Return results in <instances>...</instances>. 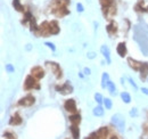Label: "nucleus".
Instances as JSON below:
<instances>
[{
    "label": "nucleus",
    "mask_w": 148,
    "mask_h": 139,
    "mask_svg": "<svg viewBox=\"0 0 148 139\" xmlns=\"http://www.w3.org/2000/svg\"><path fill=\"white\" fill-rule=\"evenodd\" d=\"M112 123L115 124L121 131L124 130V127H125V121L123 119V116L121 114H115L112 116Z\"/></svg>",
    "instance_id": "f03ea898"
},
{
    "label": "nucleus",
    "mask_w": 148,
    "mask_h": 139,
    "mask_svg": "<svg viewBox=\"0 0 148 139\" xmlns=\"http://www.w3.org/2000/svg\"><path fill=\"white\" fill-rule=\"evenodd\" d=\"M45 45H46L47 47H49L53 51H55V50H56V47H55V45H54V43H51V42H46Z\"/></svg>",
    "instance_id": "cd10ccee"
},
{
    "label": "nucleus",
    "mask_w": 148,
    "mask_h": 139,
    "mask_svg": "<svg viewBox=\"0 0 148 139\" xmlns=\"http://www.w3.org/2000/svg\"><path fill=\"white\" fill-rule=\"evenodd\" d=\"M107 31L109 33H115L116 32V24L114 22H112L109 25H107Z\"/></svg>",
    "instance_id": "4be33fe9"
},
{
    "label": "nucleus",
    "mask_w": 148,
    "mask_h": 139,
    "mask_svg": "<svg viewBox=\"0 0 148 139\" xmlns=\"http://www.w3.org/2000/svg\"><path fill=\"white\" fill-rule=\"evenodd\" d=\"M70 129H71L73 139H80V129L78 128L76 124H72V126L70 127Z\"/></svg>",
    "instance_id": "f8f14e48"
},
{
    "label": "nucleus",
    "mask_w": 148,
    "mask_h": 139,
    "mask_svg": "<svg viewBox=\"0 0 148 139\" xmlns=\"http://www.w3.org/2000/svg\"><path fill=\"white\" fill-rule=\"evenodd\" d=\"M56 89L58 90L61 95H68V94L73 92V87H72L68 82H66V83L63 84L61 87H56Z\"/></svg>",
    "instance_id": "39448f33"
},
{
    "label": "nucleus",
    "mask_w": 148,
    "mask_h": 139,
    "mask_svg": "<svg viewBox=\"0 0 148 139\" xmlns=\"http://www.w3.org/2000/svg\"><path fill=\"white\" fill-rule=\"evenodd\" d=\"M109 81V76L107 73H104L103 76H101V87L103 88H106L107 87V82Z\"/></svg>",
    "instance_id": "6ab92c4d"
},
{
    "label": "nucleus",
    "mask_w": 148,
    "mask_h": 139,
    "mask_svg": "<svg viewBox=\"0 0 148 139\" xmlns=\"http://www.w3.org/2000/svg\"><path fill=\"white\" fill-rule=\"evenodd\" d=\"M46 64H47V66L49 69L55 73V75H56L57 79H59L61 76V70H60V67H59V65L57 63H55V62H47Z\"/></svg>",
    "instance_id": "7ed1b4c3"
},
{
    "label": "nucleus",
    "mask_w": 148,
    "mask_h": 139,
    "mask_svg": "<svg viewBox=\"0 0 148 139\" xmlns=\"http://www.w3.org/2000/svg\"><path fill=\"white\" fill-rule=\"evenodd\" d=\"M147 9H148V8H147Z\"/></svg>",
    "instance_id": "e433bc0d"
},
{
    "label": "nucleus",
    "mask_w": 148,
    "mask_h": 139,
    "mask_svg": "<svg viewBox=\"0 0 148 139\" xmlns=\"http://www.w3.org/2000/svg\"><path fill=\"white\" fill-rule=\"evenodd\" d=\"M128 63H129L130 67L133 69L134 71H139L143 66V63H140V62H138V61H136L133 58H128Z\"/></svg>",
    "instance_id": "1a4fd4ad"
},
{
    "label": "nucleus",
    "mask_w": 148,
    "mask_h": 139,
    "mask_svg": "<svg viewBox=\"0 0 148 139\" xmlns=\"http://www.w3.org/2000/svg\"><path fill=\"white\" fill-rule=\"evenodd\" d=\"M116 50H118V54L121 57H124V56L126 55V47H125V43H124V42L118 43Z\"/></svg>",
    "instance_id": "4468645a"
},
{
    "label": "nucleus",
    "mask_w": 148,
    "mask_h": 139,
    "mask_svg": "<svg viewBox=\"0 0 148 139\" xmlns=\"http://www.w3.org/2000/svg\"><path fill=\"white\" fill-rule=\"evenodd\" d=\"M148 75V63H143V66L140 69V79L145 80Z\"/></svg>",
    "instance_id": "dca6fc26"
},
{
    "label": "nucleus",
    "mask_w": 148,
    "mask_h": 139,
    "mask_svg": "<svg viewBox=\"0 0 148 139\" xmlns=\"http://www.w3.org/2000/svg\"><path fill=\"white\" fill-rule=\"evenodd\" d=\"M49 29H50V34H58L59 33V26L57 21H51L49 23Z\"/></svg>",
    "instance_id": "9b49d317"
},
{
    "label": "nucleus",
    "mask_w": 148,
    "mask_h": 139,
    "mask_svg": "<svg viewBox=\"0 0 148 139\" xmlns=\"http://www.w3.org/2000/svg\"><path fill=\"white\" fill-rule=\"evenodd\" d=\"M39 30H40V33L41 35H48L50 34V29H49V23L48 22H43L40 26H39Z\"/></svg>",
    "instance_id": "9d476101"
},
{
    "label": "nucleus",
    "mask_w": 148,
    "mask_h": 139,
    "mask_svg": "<svg viewBox=\"0 0 148 139\" xmlns=\"http://www.w3.org/2000/svg\"><path fill=\"white\" fill-rule=\"evenodd\" d=\"M95 99H96V102H97L98 104H101V103L104 102V98H103V96H101L100 94H96V95H95Z\"/></svg>",
    "instance_id": "393cba45"
},
{
    "label": "nucleus",
    "mask_w": 148,
    "mask_h": 139,
    "mask_svg": "<svg viewBox=\"0 0 148 139\" xmlns=\"http://www.w3.org/2000/svg\"><path fill=\"white\" fill-rule=\"evenodd\" d=\"M107 88H108V90H109V92L112 95H115L116 94V87H115V84L112 81H108L107 82Z\"/></svg>",
    "instance_id": "aec40b11"
},
{
    "label": "nucleus",
    "mask_w": 148,
    "mask_h": 139,
    "mask_svg": "<svg viewBox=\"0 0 148 139\" xmlns=\"http://www.w3.org/2000/svg\"><path fill=\"white\" fill-rule=\"evenodd\" d=\"M64 107L66 111L71 112V113H76V104H75V101L74 99H68L65 102Z\"/></svg>",
    "instance_id": "0eeeda50"
},
{
    "label": "nucleus",
    "mask_w": 148,
    "mask_h": 139,
    "mask_svg": "<svg viewBox=\"0 0 148 139\" xmlns=\"http://www.w3.org/2000/svg\"><path fill=\"white\" fill-rule=\"evenodd\" d=\"M130 115H131V116H137V115H138V113H137V108H132V109H131V112H130Z\"/></svg>",
    "instance_id": "2f4dec72"
},
{
    "label": "nucleus",
    "mask_w": 148,
    "mask_h": 139,
    "mask_svg": "<svg viewBox=\"0 0 148 139\" xmlns=\"http://www.w3.org/2000/svg\"><path fill=\"white\" fill-rule=\"evenodd\" d=\"M111 139H118V137H116V136H113V137H112V138H111Z\"/></svg>",
    "instance_id": "c9c22d12"
},
{
    "label": "nucleus",
    "mask_w": 148,
    "mask_h": 139,
    "mask_svg": "<svg viewBox=\"0 0 148 139\" xmlns=\"http://www.w3.org/2000/svg\"><path fill=\"white\" fill-rule=\"evenodd\" d=\"M84 73H86V74H90V70L86 67V69H84Z\"/></svg>",
    "instance_id": "f704fd0d"
},
{
    "label": "nucleus",
    "mask_w": 148,
    "mask_h": 139,
    "mask_svg": "<svg viewBox=\"0 0 148 139\" xmlns=\"http://www.w3.org/2000/svg\"><path fill=\"white\" fill-rule=\"evenodd\" d=\"M141 91H143V94H145V95H147L148 96V89L147 88H141Z\"/></svg>",
    "instance_id": "473e14b6"
},
{
    "label": "nucleus",
    "mask_w": 148,
    "mask_h": 139,
    "mask_svg": "<svg viewBox=\"0 0 148 139\" xmlns=\"http://www.w3.org/2000/svg\"><path fill=\"white\" fill-rule=\"evenodd\" d=\"M86 139H98V135H97V132H92V134H90L89 137H87Z\"/></svg>",
    "instance_id": "c85d7f7f"
},
{
    "label": "nucleus",
    "mask_w": 148,
    "mask_h": 139,
    "mask_svg": "<svg viewBox=\"0 0 148 139\" xmlns=\"http://www.w3.org/2000/svg\"><path fill=\"white\" fill-rule=\"evenodd\" d=\"M100 3L104 8H108L109 6L113 5V0H100Z\"/></svg>",
    "instance_id": "5701e85b"
},
{
    "label": "nucleus",
    "mask_w": 148,
    "mask_h": 139,
    "mask_svg": "<svg viewBox=\"0 0 148 139\" xmlns=\"http://www.w3.org/2000/svg\"><path fill=\"white\" fill-rule=\"evenodd\" d=\"M104 105H105L106 109H111L112 106H113V103H112V101H111L109 98H105V99H104Z\"/></svg>",
    "instance_id": "b1692460"
},
{
    "label": "nucleus",
    "mask_w": 148,
    "mask_h": 139,
    "mask_svg": "<svg viewBox=\"0 0 148 139\" xmlns=\"http://www.w3.org/2000/svg\"><path fill=\"white\" fill-rule=\"evenodd\" d=\"M88 57L89 58H93V57H95V54H93V53H89Z\"/></svg>",
    "instance_id": "72a5a7b5"
},
{
    "label": "nucleus",
    "mask_w": 148,
    "mask_h": 139,
    "mask_svg": "<svg viewBox=\"0 0 148 139\" xmlns=\"http://www.w3.org/2000/svg\"><path fill=\"white\" fill-rule=\"evenodd\" d=\"M76 8H78V11H80V13H82V11L84 10L82 3H78V5H76Z\"/></svg>",
    "instance_id": "c756f323"
},
{
    "label": "nucleus",
    "mask_w": 148,
    "mask_h": 139,
    "mask_svg": "<svg viewBox=\"0 0 148 139\" xmlns=\"http://www.w3.org/2000/svg\"><path fill=\"white\" fill-rule=\"evenodd\" d=\"M3 137L6 139H16V137H15L11 132H5V134H3Z\"/></svg>",
    "instance_id": "bb28decb"
},
{
    "label": "nucleus",
    "mask_w": 148,
    "mask_h": 139,
    "mask_svg": "<svg viewBox=\"0 0 148 139\" xmlns=\"http://www.w3.org/2000/svg\"><path fill=\"white\" fill-rule=\"evenodd\" d=\"M34 102H35L34 97H33L32 95H28V96L23 97V98L18 102V105H20V106H32V105L34 104Z\"/></svg>",
    "instance_id": "20e7f679"
},
{
    "label": "nucleus",
    "mask_w": 148,
    "mask_h": 139,
    "mask_svg": "<svg viewBox=\"0 0 148 139\" xmlns=\"http://www.w3.org/2000/svg\"><path fill=\"white\" fill-rule=\"evenodd\" d=\"M68 119H70V121H71L72 124H76V126H78V124L80 123V121H81V116H80L79 114H76V113L73 114V115H71Z\"/></svg>",
    "instance_id": "f3484780"
},
{
    "label": "nucleus",
    "mask_w": 148,
    "mask_h": 139,
    "mask_svg": "<svg viewBox=\"0 0 148 139\" xmlns=\"http://www.w3.org/2000/svg\"><path fill=\"white\" fill-rule=\"evenodd\" d=\"M9 123H10L11 126H18V124H21V123H22V117L20 116V114H18V113H16L15 115H13V116H11V119H10Z\"/></svg>",
    "instance_id": "ddd939ff"
},
{
    "label": "nucleus",
    "mask_w": 148,
    "mask_h": 139,
    "mask_svg": "<svg viewBox=\"0 0 148 139\" xmlns=\"http://www.w3.org/2000/svg\"><path fill=\"white\" fill-rule=\"evenodd\" d=\"M129 82H130V83H131V86H132V87H133V88H134V89H136V90H137V89H138V87H137V84H136V83H134V81H133V80H132V79H131V78H129Z\"/></svg>",
    "instance_id": "7c9ffc66"
},
{
    "label": "nucleus",
    "mask_w": 148,
    "mask_h": 139,
    "mask_svg": "<svg viewBox=\"0 0 148 139\" xmlns=\"http://www.w3.org/2000/svg\"><path fill=\"white\" fill-rule=\"evenodd\" d=\"M6 71H7V73H14L15 69L11 64H6Z\"/></svg>",
    "instance_id": "a878e982"
},
{
    "label": "nucleus",
    "mask_w": 148,
    "mask_h": 139,
    "mask_svg": "<svg viewBox=\"0 0 148 139\" xmlns=\"http://www.w3.org/2000/svg\"><path fill=\"white\" fill-rule=\"evenodd\" d=\"M31 73H32V75H33L36 80H40V79H42V78L45 76V71H43L42 67H40V66L33 67V69L31 70Z\"/></svg>",
    "instance_id": "423d86ee"
},
{
    "label": "nucleus",
    "mask_w": 148,
    "mask_h": 139,
    "mask_svg": "<svg viewBox=\"0 0 148 139\" xmlns=\"http://www.w3.org/2000/svg\"><path fill=\"white\" fill-rule=\"evenodd\" d=\"M100 51H101L103 56L105 57L107 64H111V63H112V58H111V51H109V48H108L107 46L104 45V46L100 47Z\"/></svg>",
    "instance_id": "6e6552de"
},
{
    "label": "nucleus",
    "mask_w": 148,
    "mask_h": 139,
    "mask_svg": "<svg viewBox=\"0 0 148 139\" xmlns=\"http://www.w3.org/2000/svg\"><path fill=\"white\" fill-rule=\"evenodd\" d=\"M24 88H25L26 90H30V89H33V88L39 89L40 87H39L38 82H36V79H35L33 75H28V76H26V80H25V82H24Z\"/></svg>",
    "instance_id": "f257e3e1"
},
{
    "label": "nucleus",
    "mask_w": 148,
    "mask_h": 139,
    "mask_svg": "<svg viewBox=\"0 0 148 139\" xmlns=\"http://www.w3.org/2000/svg\"><path fill=\"white\" fill-rule=\"evenodd\" d=\"M97 135H98V139H106L108 136V130L106 127H103L100 128L98 131H97Z\"/></svg>",
    "instance_id": "2eb2a0df"
},
{
    "label": "nucleus",
    "mask_w": 148,
    "mask_h": 139,
    "mask_svg": "<svg viewBox=\"0 0 148 139\" xmlns=\"http://www.w3.org/2000/svg\"><path fill=\"white\" fill-rule=\"evenodd\" d=\"M121 98H122V101H123L125 104H129V103L131 102V96H130L128 92H125V91L121 94Z\"/></svg>",
    "instance_id": "412c9836"
},
{
    "label": "nucleus",
    "mask_w": 148,
    "mask_h": 139,
    "mask_svg": "<svg viewBox=\"0 0 148 139\" xmlns=\"http://www.w3.org/2000/svg\"><path fill=\"white\" fill-rule=\"evenodd\" d=\"M92 113H93V115H96V116H101V115L104 114V108L99 105V106H97V107L93 108Z\"/></svg>",
    "instance_id": "a211bd4d"
}]
</instances>
